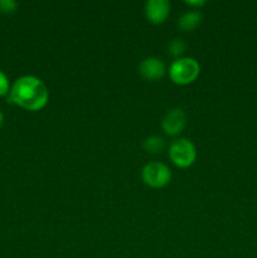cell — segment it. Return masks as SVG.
<instances>
[{
	"label": "cell",
	"mask_w": 257,
	"mask_h": 258,
	"mask_svg": "<svg viewBox=\"0 0 257 258\" xmlns=\"http://www.w3.org/2000/svg\"><path fill=\"white\" fill-rule=\"evenodd\" d=\"M48 90L35 76H22L9 91V102L28 111H38L47 105Z\"/></svg>",
	"instance_id": "1"
},
{
	"label": "cell",
	"mask_w": 257,
	"mask_h": 258,
	"mask_svg": "<svg viewBox=\"0 0 257 258\" xmlns=\"http://www.w3.org/2000/svg\"><path fill=\"white\" fill-rule=\"evenodd\" d=\"M201 72L199 63L194 58L185 57L174 60L169 68L171 81L176 85H188L191 83Z\"/></svg>",
	"instance_id": "2"
},
{
	"label": "cell",
	"mask_w": 257,
	"mask_h": 258,
	"mask_svg": "<svg viewBox=\"0 0 257 258\" xmlns=\"http://www.w3.org/2000/svg\"><path fill=\"white\" fill-rule=\"evenodd\" d=\"M169 156L176 166L188 168L197 158L196 146L188 139H178L169 148Z\"/></svg>",
	"instance_id": "3"
},
{
	"label": "cell",
	"mask_w": 257,
	"mask_h": 258,
	"mask_svg": "<svg viewBox=\"0 0 257 258\" xmlns=\"http://www.w3.org/2000/svg\"><path fill=\"white\" fill-rule=\"evenodd\" d=\"M170 169L159 161L146 164L143 169V180L151 188H161L166 185L170 181Z\"/></svg>",
	"instance_id": "4"
},
{
	"label": "cell",
	"mask_w": 257,
	"mask_h": 258,
	"mask_svg": "<svg viewBox=\"0 0 257 258\" xmlns=\"http://www.w3.org/2000/svg\"><path fill=\"white\" fill-rule=\"evenodd\" d=\"M170 13V3L168 0H149L145 4L146 18L151 23H163Z\"/></svg>",
	"instance_id": "5"
},
{
	"label": "cell",
	"mask_w": 257,
	"mask_h": 258,
	"mask_svg": "<svg viewBox=\"0 0 257 258\" xmlns=\"http://www.w3.org/2000/svg\"><path fill=\"white\" fill-rule=\"evenodd\" d=\"M139 72L144 78L150 81L159 80L165 73V64L161 59L156 57H148L140 63Z\"/></svg>",
	"instance_id": "6"
},
{
	"label": "cell",
	"mask_w": 257,
	"mask_h": 258,
	"mask_svg": "<svg viewBox=\"0 0 257 258\" xmlns=\"http://www.w3.org/2000/svg\"><path fill=\"white\" fill-rule=\"evenodd\" d=\"M186 123V115L183 110H171L163 118V128L168 135H176L181 133Z\"/></svg>",
	"instance_id": "7"
},
{
	"label": "cell",
	"mask_w": 257,
	"mask_h": 258,
	"mask_svg": "<svg viewBox=\"0 0 257 258\" xmlns=\"http://www.w3.org/2000/svg\"><path fill=\"white\" fill-rule=\"evenodd\" d=\"M202 20H203V15L199 12H188L181 15L178 22V25L180 29L189 32V30L196 29L201 24Z\"/></svg>",
	"instance_id": "8"
},
{
	"label": "cell",
	"mask_w": 257,
	"mask_h": 258,
	"mask_svg": "<svg viewBox=\"0 0 257 258\" xmlns=\"http://www.w3.org/2000/svg\"><path fill=\"white\" fill-rule=\"evenodd\" d=\"M165 143L159 136H150L144 141V149L150 154H159L164 150Z\"/></svg>",
	"instance_id": "9"
},
{
	"label": "cell",
	"mask_w": 257,
	"mask_h": 258,
	"mask_svg": "<svg viewBox=\"0 0 257 258\" xmlns=\"http://www.w3.org/2000/svg\"><path fill=\"white\" fill-rule=\"evenodd\" d=\"M168 49L169 54L176 58L184 53V50H185V43H184V40L180 39V38H175V39H173L169 43Z\"/></svg>",
	"instance_id": "10"
},
{
	"label": "cell",
	"mask_w": 257,
	"mask_h": 258,
	"mask_svg": "<svg viewBox=\"0 0 257 258\" xmlns=\"http://www.w3.org/2000/svg\"><path fill=\"white\" fill-rule=\"evenodd\" d=\"M18 4L14 0H0V13L3 14H13L17 12Z\"/></svg>",
	"instance_id": "11"
},
{
	"label": "cell",
	"mask_w": 257,
	"mask_h": 258,
	"mask_svg": "<svg viewBox=\"0 0 257 258\" xmlns=\"http://www.w3.org/2000/svg\"><path fill=\"white\" fill-rule=\"evenodd\" d=\"M9 91H10L9 78H8V76L5 75L3 71H0V97H2V96L8 95Z\"/></svg>",
	"instance_id": "12"
},
{
	"label": "cell",
	"mask_w": 257,
	"mask_h": 258,
	"mask_svg": "<svg viewBox=\"0 0 257 258\" xmlns=\"http://www.w3.org/2000/svg\"><path fill=\"white\" fill-rule=\"evenodd\" d=\"M186 4L191 5V7H202V5L206 4L204 0H186Z\"/></svg>",
	"instance_id": "13"
},
{
	"label": "cell",
	"mask_w": 257,
	"mask_h": 258,
	"mask_svg": "<svg viewBox=\"0 0 257 258\" xmlns=\"http://www.w3.org/2000/svg\"><path fill=\"white\" fill-rule=\"evenodd\" d=\"M3 122H4V116H3L2 111H0V126L3 125Z\"/></svg>",
	"instance_id": "14"
}]
</instances>
